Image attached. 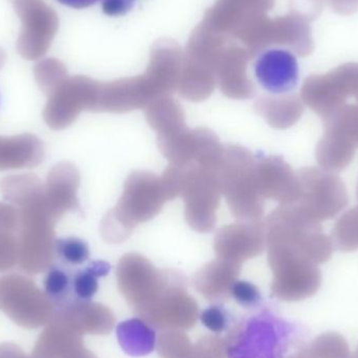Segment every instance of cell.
<instances>
[{"mask_svg":"<svg viewBox=\"0 0 358 358\" xmlns=\"http://www.w3.org/2000/svg\"><path fill=\"white\" fill-rule=\"evenodd\" d=\"M233 39L201 22L189 36L183 52L178 92L182 98L200 102L216 86V71L225 48Z\"/></svg>","mask_w":358,"mask_h":358,"instance_id":"obj_1","label":"cell"},{"mask_svg":"<svg viewBox=\"0 0 358 358\" xmlns=\"http://www.w3.org/2000/svg\"><path fill=\"white\" fill-rule=\"evenodd\" d=\"M162 179L147 172H136L127 179L117 206L105 218V235L108 242L127 239L138 223L155 217L165 203Z\"/></svg>","mask_w":358,"mask_h":358,"instance_id":"obj_2","label":"cell"},{"mask_svg":"<svg viewBox=\"0 0 358 358\" xmlns=\"http://www.w3.org/2000/svg\"><path fill=\"white\" fill-rule=\"evenodd\" d=\"M256 161L243 147L224 148L218 169L221 193L240 221H256L261 216L258 189L255 179Z\"/></svg>","mask_w":358,"mask_h":358,"instance_id":"obj_3","label":"cell"},{"mask_svg":"<svg viewBox=\"0 0 358 358\" xmlns=\"http://www.w3.org/2000/svg\"><path fill=\"white\" fill-rule=\"evenodd\" d=\"M221 194L217 170L196 163L185 165L180 195L185 201V220L192 229L201 233L212 231Z\"/></svg>","mask_w":358,"mask_h":358,"instance_id":"obj_4","label":"cell"},{"mask_svg":"<svg viewBox=\"0 0 358 358\" xmlns=\"http://www.w3.org/2000/svg\"><path fill=\"white\" fill-rule=\"evenodd\" d=\"M242 326L239 340L231 348V358H284L294 336L290 324L264 313Z\"/></svg>","mask_w":358,"mask_h":358,"instance_id":"obj_5","label":"cell"},{"mask_svg":"<svg viewBox=\"0 0 358 358\" xmlns=\"http://www.w3.org/2000/svg\"><path fill=\"white\" fill-rule=\"evenodd\" d=\"M183 52L178 42L168 38L157 40L150 50V60L143 75L153 101L170 96L178 88Z\"/></svg>","mask_w":358,"mask_h":358,"instance_id":"obj_6","label":"cell"},{"mask_svg":"<svg viewBox=\"0 0 358 358\" xmlns=\"http://www.w3.org/2000/svg\"><path fill=\"white\" fill-rule=\"evenodd\" d=\"M255 75L259 84L271 94H288L298 86V60L294 52L285 48H269L259 55Z\"/></svg>","mask_w":358,"mask_h":358,"instance_id":"obj_7","label":"cell"},{"mask_svg":"<svg viewBox=\"0 0 358 358\" xmlns=\"http://www.w3.org/2000/svg\"><path fill=\"white\" fill-rule=\"evenodd\" d=\"M273 6L275 0H217L204 13L202 22L234 40L236 33L248 21L266 14Z\"/></svg>","mask_w":358,"mask_h":358,"instance_id":"obj_8","label":"cell"},{"mask_svg":"<svg viewBox=\"0 0 358 358\" xmlns=\"http://www.w3.org/2000/svg\"><path fill=\"white\" fill-rule=\"evenodd\" d=\"M250 60L252 59L243 46L229 42L216 71V81L223 94L233 99L252 98L255 88L248 75Z\"/></svg>","mask_w":358,"mask_h":358,"instance_id":"obj_9","label":"cell"},{"mask_svg":"<svg viewBox=\"0 0 358 358\" xmlns=\"http://www.w3.org/2000/svg\"><path fill=\"white\" fill-rule=\"evenodd\" d=\"M261 243L262 233L257 221H240L219 229L214 246L218 258L241 263L256 256Z\"/></svg>","mask_w":358,"mask_h":358,"instance_id":"obj_10","label":"cell"},{"mask_svg":"<svg viewBox=\"0 0 358 358\" xmlns=\"http://www.w3.org/2000/svg\"><path fill=\"white\" fill-rule=\"evenodd\" d=\"M153 102L144 77L125 78L101 85L98 110L125 113L146 108Z\"/></svg>","mask_w":358,"mask_h":358,"instance_id":"obj_11","label":"cell"},{"mask_svg":"<svg viewBox=\"0 0 358 358\" xmlns=\"http://www.w3.org/2000/svg\"><path fill=\"white\" fill-rule=\"evenodd\" d=\"M271 46H283L305 57L315 48L308 21L294 13L271 21Z\"/></svg>","mask_w":358,"mask_h":358,"instance_id":"obj_12","label":"cell"},{"mask_svg":"<svg viewBox=\"0 0 358 358\" xmlns=\"http://www.w3.org/2000/svg\"><path fill=\"white\" fill-rule=\"evenodd\" d=\"M146 108L147 120L159 136H165L185 127L183 110L171 96L157 99Z\"/></svg>","mask_w":358,"mask_h":358,"instance_id":"obj_13","label":"cell"},{"mask_svg":"<svg viewBox=\"0 0 358 358\" xmlns=\"http://www.w3.org/2000/svg\"><path fill=\"white\" fill-rule=\"evenodd\" d=\"M110 265L105 261H92L71 273V294L81 302H87L98 292L100 278L108 275Z\"/></svg>","mask_w":358,"mask_h":358,"instance_id":"obj_14","label":"cell"},{"mask_svg":"<svg viewBox=\"0 0 358 358\" xmlns=\"http://www.w3.org/2000/svg\"><path fill=\"white\" fill-rule=\"evenodd\" d=\"M117 336L124 350L131 355H147L155 347V334L138 320L121 324L117 329Z\"/></svg>","mask_w":358,"mask_h":358,"instance_id":"obj_15","label":"cell"},{"mask_svg":"<svg viewBox=\"0 0 358 358\" xmlns=\"http://www.w3.org/2000/svg\"><path fill=\"white\" fill-rule=\"evenodd\" d=\"M306 358H352L348 343L336 332L321 334L304 350Z\"/></svg>","mask_w":358,"mask_h":358,"instance_id":"obj_16","label":"cell"},{"mask_svg":"<svg viewBox=\"0 0 358 358\" xmlns=\"http://www.w3.org/2000/svg\"><path fill=\"white\" fill-rule=\"evenodd\" d=\"M54 246L57 256L63 264L78 266L85 264L90 259L88 244L80 238H57Z\"/></svg>","mask_w":358,"mask_h":358,"instance_id":"obj_17","label":"cell"},{"mask_svg":"<svg viewBox=\"0 0 358 358\" xmlns=\"http://www.w3.org/2000/svg\"><path fill=\"white\" fill-rule=\"evenodd\" d=\"M71 273L69 265H54L44 277V290L48 296L60 300L71 294Z\"/></svg>","mask_w":358,"mask_h":358,"instance_id":"obj_18","label":"cell"},{"mask_svg":"<svg viewBox=\"0 0 358 358\" xmlns=\"http://www.w3.org/2000/svg\"><path fill=\"white\" fill-rule=\"evenodd\" d=\"M200 320L204 327L217 334L227 331L234 323L231 311L221 305H213L204 309L200 315Z\"/></svg>","mask_w":358,"mask_h":358,"instance_id":"obj_19","label":"cell"},{"mask_svg":"<svg viewBox=\"0 0 358 358\" xmlns=\"http://www.w3.org/2000/svg\"><path fill=\"white\" fill-rule=\"evenodd\" d=\"M231 294L236 302L245 308H254L261 301L258 287L248 281H236L231 284Z\"/></svg>","mask_w":358,"mask_h":358,"instance_id":"obj_20","label":"cell"},{"mask_svg":"<svg viewBox=\"0 0 358 358\" xmlns=\"http://www.w3.org/2000/svg\"><path fill=\"white\" fill-rule=\"evenodd\" d=\"M322 0H290V12L299 15L307 21L313 20L322 10Z\"/></svg>","mask_w":358,"mask_h":358,"instance_id":"obj_21","label":"cell"},{"mask_svg":"<svg viewBox=\"0 0 358 358\" xmlns=\"http://www.w3.org/2000/svg\"><path fill=\"white\" fill-rule=\"evenodd\" d=\"M134 0H102V10L108 16H123L132 10Z\"/></svg>","mask_w":358,"mask_h":358,"instance_id":"obj_22","label":"cell"},{"mask_svg":"<svg viewBox=\"0 0 358 358\" xmlns=\"http://www.w3.org/2000/svg\"><path fill=\"white\" fill-rule=\"evenodd\" d=\"M63 6L73 8H85L94 6L99 0H57Z\"/></svg>","mask_w":358,"mask_h":358,"instance_id":"obj_23","label":"cell"},{"mask_svg":"<svg viewBox=\"0 0 358 358\" xmlns=\"http://www.w3.org/2000/svg\"><path fill=\"white\" fill-rule=\"evenodd\" d=\"M292 358H306L305 357L304 352L300 353V355H296V357H292Z\"/></svg>","mask_w":358,"mask_h":358,"instance_id":"obj_24","label":"cell"},{"mask_svg":"<svg viewBox=\"0 0 358 358\" xmlns=\"http://www.w3.org/2000/svg\"><path fill=\"white\" fill-rule=\"evenodd\" d=\"M355 358H358V347H357V355H355Z\"/></svg>","mask_w":358,"mask_h":358,"instance_id":"obj_25","label":"cell"},{"mask_svg":"<svg viewBox=\"0 0 358 358\" xmlns=\"http://www.w3.org/2000/svg\"><path fill=\"white\" fill-rule=\"evenodd\" d=\"M352 358H355V357H352Z\"/></svg>","mask_w":358,"mask_h":358,"instance_id":"obj_26","label":"cell"}]
</instances>
